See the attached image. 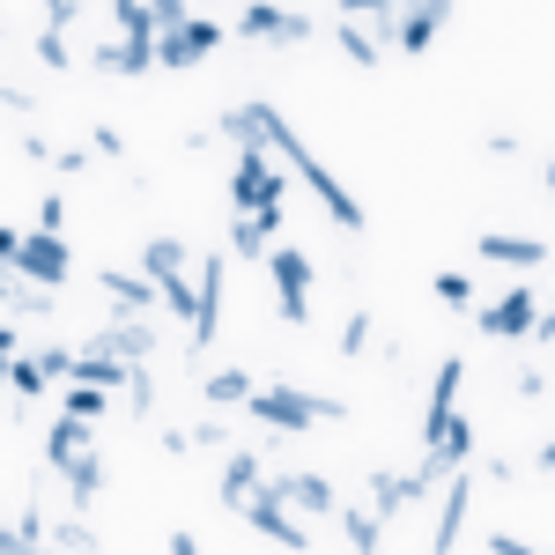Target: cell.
<instances>
[{"label":"cell","mask_w":555,"mask_h":555,"mask_svg":"<svg viewBox=\"0 0 555 555\" xmlns=\"http://www.w3.org/2000/svg\"><path fill=\"white\" fill-rule=\"evenodd\" d=\"M259 133H267V149H274V156H282L289 171H304V185L319 193V208H326V215H334V222L348 230V237H356V230H363V208L348 201L341 178H334V171H326V164H319V156H311V149L297 141V133L282 127V112H274V104H259Z\"/></svg>","instance_id":"6da1fadb"},{"label":"cell","mask_w":555,"mask_h":555,"mask_svg":"<svg viewBox=\"0 0 555 555\" xmlns=\"http://www.w3.org/2000/svg\"><path fill=\"white\" fill-rule=\"evenodd\" d=\"M245 408H253L259 429H274V444H282V437H311L319 423H341L348 415V400H334V392H304V385H289V378L259 385Z\"/></svg>","instance_id":"7a4b0ae2"},{"label":"cell","mask_w":555,"mask_h":555,"mask_svg":"<svg viewBox=\"0 0 555 555\" xmlns=\"http://www.w3.org/2000/svg\"><path fill=\"white\" fill-rule=\"evenodd\" d=\"M230 208H237V215L282 208V156H267V149H237V171H230Z\"/></svg>","instance_id":"3957f363"},{"label":"cell","mask_w":555,"mask_h":555,"mask_svg":"<svg viewBox=\"0 0 555 555\" xmlns=\"http://www.w3.org/2000/svg\"><path fill=\"white\" fill-rule=\"evenodd\" d=\"M230 38H253V44H304V38H319V15H304V8H267V0H253V8H237Z\"/></svg>","instance_id":"277c9868"},{"label":"cell","mask_w":555,"mask_h":555,"mask_svg":"<svg viewBox=\"0 0 555 555\" xmlns=\"http://www.w3.org/2000/svg\"><path fill=\"white\" fill-rule=\"evenodd\" d=\"M149 348H156V326H149V319H127V311H112V319L82 341V356H89V363H133V371H141Z\"/></svg>","instance_id":"5b68a950"},{"label":"cell","mask_w":555,"mask_h":555,"mask_svg":"<svg viewBox=\"0 0 555 555\" xmlns=\"http://www.w3.org/2000/svg\"><path fill=\"white\" fill-rule=\"evenodd\" d=\"M267 274H274L282 319H289V326H304V319H311V282H319V259L297 253V245H274V253H267Z\"/></svg>","instance_id":"8992f818"},{"label":"cell","mask_w":555,"mask_h":555,"mask_svg":"<svg viewBox=\"0 0 555 555\" xmlns=\"http://www.w3.org/2000/svg\"><path fill=\"white\" fill-rule=\"evenodd\" d=\"M230 38V23H208V15H185V23H171L164 38H156V67H171V75H185V67H201L215 44Z\"/></svg>","instance_id":"52a82bcc"},{"label":"cell","mask_w":555,"mask_h":555,"mask_svg":"<svg viewBox=\"0 0 555 555\" xmlns=\"http://www.w3.org/2000/svg\"><path fill=\"white\" fill-rule=\"evenodd\" d=\"M8 267H15V282H38V289H60V282L75 274L67 245H60V237H44V230H30V237H23V253L8 259Z\"/></svg>","instance_id":"ba28073f"},{"label":"cell","mask_w":555,"mask_h":555,"mask_svg":"<svg viewBox=\"0 0 555 555\" xmlns=\"http://www.w3.org/2000/svg\"><path fill=\"white\" fill-rule=\"evenodd\" d=\"M245 518H253V526L267 533V541H282L289 555H304V548H311V526H304V518L289 512V504H282V489H274V481H267V489H259L253 504H245Z\"/></svg>","instance_id":"9c48e42d"},{"label":"cell","mask_w":555,"mask_h":555,"mask_svg":"<svg viewBox=\"0 0 555 555\" xmlns=\"http://www.w3.org/2000/svg\"><path fill=\"white\" fill-rule=\"evenodd\" d=\"M533 311H541V297H533V289H512V297H496L489 311H474V334H489V341H526V334L541 326Z\"/></svg>","instance_id":"30bf717a"},{"label":"cell","mask_w":555,"mask_h":555,"mask_svg":"<svg viewBox=\"0 0 555 555\" xmlns=\"http://www.w3.org/2000/svg\"><path fill=\"white\" fill-rule=\"evenodd\" d=\"M467 512H474V474L460 467L444 481V504H437V533H429V555H452L460 533H467Z\"/></svg>","instance_id":"8fae6325"},{"label":"cell","mask_w":555,"mask_h":555,"mask_svg":"<svg viewBox=\"0 0 555 555\" xmlns=\"http://www.w3.org/2000/svg\"><path fill=\"white\" fill-rule=\"evenodd\" d=\"M222 274H230V259H222V253H201V326L185 334L193 363L208 356V341H215V319H222Z\"/></svg>","instance_id":"7c38bea8"},{"label":"cell","mask_w":555,"mask_h":555,"mask_svg":"<svg viewBox=\"0 0 555 555\" xmlns=\"http://www.w3.org/2000/svg\"><path fill=\"white\" fill-rule=\"evenodd\" d=\"M467 460H474V423H460V415H452V429H444V437H437V444L423 452V467H415V474H423L429 489H437V481H452V474L467 467Z\"/></svg>","instance_id":"4fadbf2b"},{"label":"cell","mask_w":555,"mask_h":555,"mask_svg":"<svg viewBox=\"0 0 555 555\" xmlns=\"http://www.w3.org/2000/svg\"><path fill=\"white\" fill-rule=\"evenodd\" d=\"M460 378H467V356H444L437 363V385H429V408H423V444H437L452 429V400H460Z\"/></svg>","instance_id":"5bb4252c"},{"label":"cell","mask_w":555,"mask_h":555,"mask_svg":"<svg viewBox=\"0 0 555 555\" xmlns=\"http://www.w3.org/2000/svg\"><path fill=\"white\" fill-rule=\"evenodd\" d=\"M274 489H282V504H289L297 518H341V496H334L326 474H282Z\"/></svg>","instance_id":"9a60e30c"},{"label":"cell","mask_w":555,"mask_h":555,"mask_svg":"<svg viewBox=\"0 0 555 555\" xmlns=\"http://www.w3.org/2000/svg\"><path fill=\"white\" fill-rule=\"evenodd\" d=\"M96 289L112 297V311H127V319H141L149 304H164V289H156L149 274H133V267H104V274H96Z\"/></svg>","instance_id":"2e32d148"},{"label":"cell","mask_w":555,"mask_h":555,"mask_svg":"<svg viewBox=\"0 0 555 555\" xmlns=\"http://www.w3.org/2000/svg\"><path fill=\"white\" fill-rule=\"evenodd\" d=\"M82 452H96V423H75V415H60V423L44 429V467L67 474Z\"/></svg>","instance_id":"e0dca14e"},{"label":"cell","mask_w":555,"mask_h":555,"mask_svg":"<svg viewBox=\"0 0 555 555\" xmlns=\"http://www.w3.org/2000/svg\"><path fill=\"white\" fill-rule=\"evenodd\" d=\"M474 253L496 259V267H518V274H533V267L548 259V245H541V237H512V230H481V237H474Z\"/></svg>","instance_id":"ac0fdd59"},{"label":"cell","mask_w":555,"mask_h":555,"mask_svg":"<svg viewBox=\"0 0 555 555\" xmlns=\"http://www.w3.org/2000/svg\"><path fill=\"white\" fill-rule=\"evenodd\" d=\"M415 496H429L423 474H385V467H371V512H378V518H400Z\"/></svg>","instance_id":"d6986e66"},{"label":"cell","mask_w":555,"mask_h":555,"mask_svg":"<svg viewBox=\"0 0 555 555\" xmlns=\"http://www.w3.org/2000/svg\"><path fill=\"white\" fill-rule=\"evenodd\" d=\"M75 23H82V8H67V0H60V8H44V30H38V60H44V67H52V75H67V67H75V52H67V30H75Z\"/></svg>","instance_id":"ffe728a7"},{"label":"cell","mask_w":555,"mask_h":555,"mask_svg":"<svg viewBox=\"0 0 555 555\" xmlns=\"http://www.w3.org/2000/svg\"><path fill=\"white\" fill-rule=\"evenodd\" d=\"M452 23V8L444 0H423V8H400V30H392V52H423L437 30Z\"/></svg>","instance_id":"44dd1931"},{"label":"cell","mask_w":555,"mask_h":555,"mask_svg":"<svg viewBox=\"0 0 555 555\" xmlns=\"http://www.w3.org/2000/svg\"><path fill=\"white\" fill-rule=\"evenodd\" d=\"M259 489H267V481H259V452H253V444H245V452H230V460H222V504H230V512H245Z\"/></svg>","instance_id":"7402d4cb"},{"label":"cell","mask_w":555,"mask_h":555,"mask_svg":"<svg viewBox=\"0 0 555 555\" xmlns=\"http://www.w3.org/2000/svg\"><path fill=\"white\" fill-rule=\"evenodd\" d=\"M274 230H282V208L230 215V245H237V259H267V253H274Z\"/></svg>","instance_id":"603a6c76"},{"label":"cell","mask_w":555,"mask_h":555,"mask_svg":"<svg viewBox=\"0 0 555 555\" xmlns=\"http://www.w3.org/2000/svg\"><path fill=\"white\" fill-rule=\"evenodd\" d=\"M185 259H193V253H185L178 237H149V245H141V274L164 289V282H178V274H185Z\"/></svg>","instance_id":"cb8c5ba5"},{"label":"cell","mask_w":555,"mask_h":555,"mask_svg":"<svg viewBox=\"0 0 555 555\" xmlns=\"http://www.w3.org/2000/svg\"><path fill=\"white\" fill-rule=\"evenodd\" d=\"M96 489H104V452H82V460L67 467V504L89 512V504H96Z\"/></svg>","instance_id":"d4e9b609"},{"label":"cell","mask_w":555,"mask_h":555,"mask_svg":"<svg viewBox=\"0 0 555 555\" xmlns=\"http://www.w3.org/2000/svg\"><path fill=\"white\" fill-rule=\"evenodd\" d=\"M326 38L341 44V60H348V67H363V75L378 67V44H371V30H363V23H326Z\"/></svg>","instance_id":"484cf974"},{"label":"cell","mask_w":555,"mask_h":555,"mask_svg":"<svg viewBox=\"0 0 555 555\" xmlns=\"http://www.w3.org/2000/svg\"><path fill=\"white\" fill-rule=\"evenodd\" d=\"M44 541V518L38 504H23V518H8V533H0V555H30Z\"/></svg>","instance_id":"4316f807"},{"label":"cell","mask_w":555,"mask_h":555,"mask_svg":"<svg viewBox=\"0 0 555 555\" xmlns=\"http://www.w3.org/2000/svg\"><path fill=\"white\" fill-rule=\"evenodd\" d=\"M253 392H259L253 371H215V378H208V400H215V408H245Z\"/></svg>","instance_id":"83f0119b"},{"label":"cell","mask_w":555,"mask_h":555,"mask_svg":"<svg viewBox=\"0 0 555 555\" xmlns=\"http://www.w3.org/2000/svg\"><path fill=\"white\" fill-rule=\"evenodd\" d=\"M44 385H52V378H44L38 356H15V363H8V392H15V400H38Z\"/></svg>","instance_id":"f1b7e54d"},{"label":"cell","mask_w":555,"mask_h":555,"mask_svg":"<svg viewBox=\"0 0 555 555\" xmlns=\"http://www.w3.org/2000/svg\"><path fill=\"white\" fill-rule=\"evenodd\" d=\"M164 304H171V319H185V334L201 326V289H193L185 274H178V282H164Z\"/></svg>","instance_id":"f546056e"},{"label":"cell","mask_w":555,"mask_h":555,"mask_svg":"<svg viewBox=\"0 0 555 555\" xmlns=\"http://www.w3.org/2000/svg\"><path fill=\"white\" fill-rule=\"evenodd\" d=\"M60 408H67L75 423H96V415H104V385H67V400H60Z\"/></svg>","instance_id":"4dcf8cb0"},{"label":"cell","mask_w":555,"mask_h":555,"mask_svg":"<svg viewBox=\"0 0 555 555\" xmlns=\"http://www.w3.org/2000/svg\"><path fill=\"white\" fill-rule=\"evenodd\" d=\"M363 348H371V311H348V326H341V356L356 363Z\"/></svg>","instance_id":"1f68e13d"},{"label":"cell","mask_w":555,"mask_h":555,"mask_svg":"<svg viewBox=\"0 0 555 555\" xmlns=\"http://www.w3.org/2000/svg\"><path fill=\"white\" fill-rule=\"evenodd\" d=\"M15 319H23V311H30V319H44V311H52V289H38V282H15Z\"/></svg>","instance_id":"d6a6232c"},{"label":"cell","mask_w":555,"mask_h":555,"mask_svg":"<svg viewBox=\"0 0 555 555\" xmlns=\"http://www.w3.org/2000/svg\"><path fill=\"white\" fill-rule=\"evenodd\" d=\"M38 230H44V237L67 230V193H44V201H38Z\"/></svg>","instance_id":"836d02e7"},{"label":"cell","mask_w":555,"mask_h":555,"mask_svg":"<svg viewBox=\"0 0 555 555\" xmlns=\"http://www.w3.org/2000/svg\"><path fill=\"white\" fill-rule=\"evenodd\" d=\"M52 548H67V555H96V533H89L82 518H75V526H60V541H52Z\"/></svg>","instance_id":"e575fe53"},{"label":"cell","mask_w":555,"mask_h":555,"mask_svg":"<svg viewBox=\"0 0 555 555\" xmlns=\"http://www.w3.org/2000/svg\"><path fill=\"white\" fill-rule=\"evenodd\" d=\"M89 156H112V164H119V156H127V141H119L112 127H96V133H89Z\"/></svg>","instance_id":"d590c367"},{"label":"cell","mask_w":555,"mask_h":555,"mask_svg":"<svg viewBox=\"0 0 555 555\" xmlns=\"http://www.w3.org/2000/svg\"><path fill=\"white\" fill-rule=\"evenodd\" d=\"M437 297H444V304H467V297H474L467 274H437Z\"/></svg>","instance_id":"8d00e7d4"},{"label":"cell","mask_w":555,"mask_h":555,"mask_svg":"<svg viewBox=\"0 0 555 555\" xmlns=\"http://www.w3.org/2000/svg\"><path fill=\"white\" fill-rule=\"evenodd\" d=\"M127 400H133V415H149V408H156V378L141 371V378H133V392H127Z\"/></svg>","instance_id":"74e56055"},{"label":"cell","mask_w":555,"mask_h":555,"mask_svg":"<svg viewBox=\"0 0 555 555\" xmlns=\"http://www.w3.org/2000/svg\"><path fill=\"white\" fill-rule=\"evenodd\" d=\"M489 555H541V548H526L518 533H489Z\"/></svg>","instance_id":"f35d334b"},{"label":"cell","mask_w":555,"mask_h":555,"mask_svg":"<svg viewBox=\"0 0 555 555\" xmlns=\"http://www.w3.org/2000/svg\"><path fill=\"white\" fill-rule=\"evenodd\" d=\"M193 444H201V437H193V429H164V452H171V460H185V452H193Z\"/></svg>","instance_id":"ab89813d"},{"label":"cell","mask_w":555,"mask_h":555,"mask_svg":"<svg viewBox=\"0 0 555 555\" xmlns=\"http://www.w3.org/2000/svg\"><path fill=\"white\" fill-rule=\"evenodd\" d=\"M171 555H201V541L193 533H171Z\"/></svg>","instance_id":"60d3db41"},{"label":"cell","mask_w":555,"mask_h":555,"mask_svg":"<svg viewBox=\"0 0 555 555\" xmlns=\"http://www.w3.org/2000/svg\"><path fill=\"white\" fill-rule=\"evenodd\" d=\"M533 341H541V348H555V311L541 319V326H533Z\"/></svg>","instance_id":"b9f144b4"},{"label":"cell","mask_w":555,"mask_h":555,"mask_svg":"<svg viewBox=\"0 0 555 555\" xmlns=\"http://www.w3.org/2000/svg\"><path fill=\"white\" fill-rule=\"evenodd\" d=\"M541 467H548V474H555V437H548V444H541Z\"/></svg>","instance_id":"7bdbcfd3"},{"label":"cell","mask_w":555,"mask_h":555,"mask_svg":"<svg viewBox=\"0 0 555 555\" xmlns=\"http://www.w3.org/2000/svg\"><path fill=\"white\" fill-rule=\"evenodd\" d=\"M541 178H548V193H555V156H548V164H541Z\"/></svg>","instance_id":"ee69618b"},{"label":"cell","mask_w":555,"mask_h":555,"mask_svg":"<svg viewBox=\"0 0 555 555\" xmlns=\"http://www.w3.org/2000/svg\"><path fill=\"white\" fill-rule=\"evenodd\" d=\"M52 555H67V548H52Z\"/></svg>","instance_id":"f6af8a7d"}]
</instances>
